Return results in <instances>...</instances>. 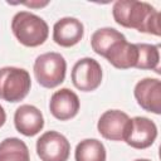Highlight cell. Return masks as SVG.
Returning <instances> with one entry per match:
<instances>
[{
  "label": "cell",
  "mask_w": 161,
  "mask_h": 161,
  "mask_svg": "<svg viewBox=\"0 0 161 161\" xmlns=\"http://www.w3.org/2000/svg\"><path fill=\"white\" fill-rule=\"evenodd\" d=\"M112 14L117 24L141 33L160 36V13L148 3L136 0H118L113 4Z\"/></svg>",
  "instance_id": "6da1fadb"
},
{
  "label": "cell",
  "mask_w": 161,
  "mask_h": 161,
  "mask_svg": "<svg viewBox=\"0 0 161 161\" xmlns=\"http://www.w3.org/2000/svg\"><path fill=\"white\" fill-rule=\"evenodd\" d=\"M11 30L19 43L30 48L42 45L49 35L45 20L29 11H19L14 15Z\"/></svg>",
  "instance_id": "7a4b0ae2"
},
{
  "label": "cell",
  "mask_w": 161,
  "mask_h": 161,
  "mask_svg": "<svg viewBox=\"0 0 161 161\" xmlns=\"http://www.w3.org/2000/svg\"><path fill=\"white\" fill-rule=\"evenodd\" d=\"M67 72L64 57L55 52H49L36 57L34 62V74L38 83L45 88H54L63 83Z\"/></svg>",
  "instance_id": "3957f363"
},
{
  "label": "cell",
  "mask_w": 161,
  "mask_h": 161,
  "mask_svg": "<svg viewBox=\"0 0 161 161\" xmlns=\"http://www.w3.org/2000/svg\"><path fill=\"white\" fill-rule=\"evenodd\" d=\"M31 87L28 70L16 67L0 68V99L6 102H19L24 99Z\"/></svg>",
  "instance_id": "277c9868"
},
{
  "label": "cell",
  "mask_w": 161,
  "mask_h": 161,
  "mask_svg": "<svg viewBox=\"0 0 161 161\" xmlns=\"http://www.w3.org/2000/svg\"><path fill=\"white\" fill-rule=\"evenodd\" d=\"M36 153L42 161H67L70 153V143L62 133L48 131L38 138Z\"/></svg>",
  "instance_id": "5b68a950"
},
{
  "label": "cell",
  "mask_w": 161,
  "mask_h": 161,
  "mask_svg": "<svg viewBox=\"0 0 161 161\" xmlns=\"http://www.w3.org/2000/svg\"><path fill=\"white\" fill-rule=\"evenodd\" d=\"M72 83L82 92H92L97 89L102 82V68L93 58L79 59L72 69Z\"/></svg>",
  "instance_id": "8992f818"
},
{
  "label": "cell",
  "mask_w": 161,
  "mask_h": 161,
  "mask_svg": "<svg viewBox=\"0 0 161 161\" xmlns=\"http://www.w3.org/2000/svg\"><path fill=\"white\" fill-rule=\"evenodd\" d=\"M131 127V118L119 109L106 111L98 119V132L109 141H125Z\"/></svg>",
  "instance_id": "52a82bcc"
},
{
  "label": "cell",
  "mask_w": 161,
  "mask_h": 161,
  "mask_svg": "<svg viewBox=\"0 0 161 161\" xmlns=\"http://www.w3.org/2000/svg\"><path fill=\"white\" fill-rule=\"evenodd\" d=\"M135 98L147 112L161 113V82L158 78H143L135 86Z\"/></svg>",
  "instance_id": "ba28073f"
},
{
  "label": "cell",
  "mask_w": 161,
  "mask_h": 161,
  "mask_svg": "<svg viewBox=\"0 0 161 161\" xmlns=\"http://www.w3.org/2000/svg\"><path fill=\"white\" fill-rule=\"evenodd\" d=\"M157 137V127L153 121L147 117H133L131 118V127L127 133L125 142L138 150L150 147Z\"/></svg>",
  "instance_id": "9c48e42d"
},
{
  "label": "cell",
  "mask_w": 161,
  "mask_h": 161,
  "mask_svg": "<svg viewBox=\"0 0 161 161\" xmlns=\"http://www.w3.org/2000/svg\"><path fill=\"white\" fill-rule=\"evenodd\" d=\"M79 106L78 96L69 88H62L54 92L49 102L50 113L59 121H67L77 116Z\"/></svg>",
  "instance_id": "30bf717a"
},
{
  "label": "cell",
  "mask_w": 161,
  "mask_h": 161,
  "mask_svg": "<svg viewBox=\"0 0 161 161\" xmlns=\"http://www.w3.org/2000/svg\"><path fill=\"white\" fill-rule=\"evenodd\" d=\"M83 34V24L75 18H62L53 26V40L64 48H69L79 43Z\"/></svg>",
  "instance_id": "8fae6325"
},
{
  "label": "cell",
  "mask_w": 161,
  "mask_h": 161,
  "mask_svg": "<svg viewBox=\"0 0 161 161\" xmlns=\"http://www.w3.org/2000/svg\"><path fill=\"white\" fill-rule=\"evenodd\" d=\"M14 125L18 132L31 137L42 131L44 127V118L42 112L31 104L20 106L14 114Z\"/></svg>",
  "instance_id": "7c38bea8"
},
{
  "label": "cell",
  "mask_w": 161,
  "mask_h": 161,
  "mask_svg": "<svg viewBox=\"0 0 161 161\" xmlns=\"http://www.w3.org/2000/svg\"><path fill=\"white\" fill-rule=\"evenodd\" d=\"M137 47L136 44L128 43L126 39L116 44L112 50L104 57L113 67L118 69H128V68H135L137 63Z\"/></svg>",
  "instance_id": "4fadbf2b"
},
{
  "label": "cell",
  "mask_w": 161,
  "mask_h": 161,
  "mask_svg": "<svg viewBox=\"0 0 161 161\" xmlns=\"http://www.w3.org/2000/svg\"><path fill=\"white\" fill-rule=\"evenodd\" d=\"M125 39V35L113 28H101L93 33L91 38V45L98 55L106 57L116 44Z\"/></svg>",
  "instance_id": "5bb4252c"
},
{
  "label": "cell",
  "mask_w": 161,
  "mask_h": 161,
  "mask_svg": "<svg viewBox=\"0 0 161 161\" xmlns=\"http://www.w3.org/2000/svg\"><path fill=\"white\" fill-rule=\"evenodd\" d=\"M0 161H30L29 148L18 137H8L0 142Z\"/></svg>",
  "instance_id": "9a60e30c"
},
{
  "label": "cell",
  "mask_w": 161,
  "mask_h": 161,
  "mask_svg": "<svg viewBox=\"0 0 161 161\" xmlns=\"http://www.w3.org/2000/svg\"><path fill=\"white\" fill-rule=\"evenodd\" d=\"M104 145L96 138H86L80 141L74 151L75 161H106Z\"/></svg>",
  "instance_id": "2e32d148"
},
{
  "label": "cell",
  "mask_w": 161,
  "mask_h": 161,
  "mask_svg": "<svg viewBox=\"0 0 161 161\" xmlns=\"http://www.w3.org/2000/svg\"><path fill=\"white\" fill-rule=\"evenodd\" d=\"M137 63L135 68L137 69H151L160 73L158 63H160V53L158 45L147 44V43H137Z\"/></svg>",
  "instance_id": "e0dca14e"
},
{
  "label": "cell",
  "mask_w": 161,
  "mask_h": 161,
  "mask_svg": "<svg viewBox=\"0 0 161 161\" xmlns=\"http://www.w3.org/2000/svg\"><path fill=\"white\" fill-rule=\"evenodd\" d=\"M24 5H26V6H30V8H43V6H45V5H48L49 4V1H30V3H23Z\"/></svg>",
  "instance_id": "ac0fdd59"
},
{
  "label": "cell",
  "mask_w": 161,
  "mask_h": 161,
  "mask_svg": "<svg viewBox=\"0 0 161 161\" xmlns=\"http://www.w3.org/2000/svg\"><path fill=\"white\" fill-rule=\"evenodd\" d=\"M5 121H6V113L3 108V106H0V127L5 123Z\"/></svg>",
  "instance_id": "d6986e66"
},
{
  "label": "cell",
  "mask_w": 161,
  "mask_h": 161,
  "mask_svg": "<svg viewBox=\"0 0 161 161\" xmlns=\"http://www.w3.org/2000/svg\"><path fill=\"white\" fill-rule=\"evenodd\" d=\"M135 161H150V160H147V158H137Z\"/></svg>",
  "instance_id": "ffe728a7"
}]
</instances>
